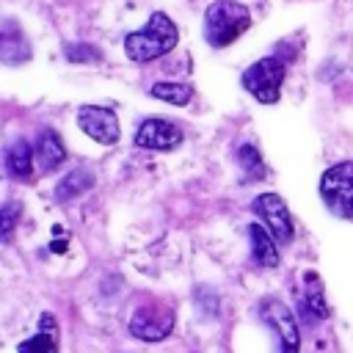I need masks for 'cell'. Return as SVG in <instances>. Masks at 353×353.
Here are the masks:
<instances>
[{
	"label": "cell",
	"mask_w": 353,
	"mask_h": 353,
	"mask_svg": "<svg viewBox=\"0 0 353 353\" xmlns=\"http://www.w3.org/2000/svg\"><path fill=\"white\" fill-rule=\"evenodd\" d=\"M248 243H251V256H254L256 265H262V268H276L279 265L276 240H273V234L265 226L251 223L248 226Z\"/></svg>",
	"instance_id": "cell-12"
},
{
	"label": "cell",
	"mask_w": 353,
	"mask_h": 353,
	"mask_svg": "<svg viewBox=\"0 0 353 353\" xmlns=\"http://www.w3.org/2000/svg\"><path fill=\"white\" fill-rule=\"evenodd\" d=\"M182 130L179 124L168 119H146L138 132H135V146L138 149H154V152H171L182 143Z\"/></svg>",
	"instance_id": "cell-9"
},
{
	"label": "cell",
	"mask_w": 353,
	"mask_h": 353,
	"mask_svg": "<svg viewBox=\"0 0 353 353\" xmlns=\"http://www.w3.org/2000/svg\"><path fill=\"white\" fill-rule=\"evenodd\" d=\"M251 207L262 218L265 229L273 234L276 243H281V245L292 243L295 226H292V215H290V210H287V204H284L281 196H276V193H259Z\"/></svg>",
	"instance_id": "cell-5"
},
{
	"label": "cell",
	"mask_w": 353,
	"mask_h": 353,
	"mask_svg": "<svg viewBox=\"0 0 353 353\" xmlns=\"http://www.w3.org/2000/svg\"><path fill=\"white\" fill-rule=\"evenodd\" d=\"M176 41H179V28L174 25V19L163 11H154L143 28L124 36V52L135 63H149V61L171 52L176 47Z\"/></svg>",
	"instance_id": "cell-1"
},
{
	"label": "cell",
	"mask_w": 353,
	"mask_h": 353,
	"mask_svg": "<svg viewBox=\"0 0 353 353\" xmlns=\"http://www.w3.org/2000/svg\"><path fill=\"white\" fill-rule=\"evenodd\" d=\"M174 328V312L154 303V306H141L130 317V334L143 339V342H160L171 334Z\"/></svg>",
	"instance_id": "cell-8"
},
{
	"label": "cell",
	"mask_w": 353,
	"mask_h": 353,
	"mask_svg": "<svg viewBox=\"0 0 353 353\" xmlns=\"http://www.w3.org/2000/svg\"><path fill=\"white\" fill-rule=\"evenodd\" d=\"M36 160H39V165H41L44 174L55 171V168L66 160V146H63V141H61V135H58L55 130L47 127V130L39 132V141H36Z\"/></svg>",
	"instance_id": "cell-11"
},
{
	"label": "cell",
	"mask_w": 353,
	"mask_h": 353,
	"mask_svg": "<svg viewBox=\"0 0 353 353\" xmlns=\"http://www.w3.org/2000/svg\"><path fill=\"white\" fill-rule=\"evenodd\" d=\"M320 199L339 218H353V163H336L320 176Z\"/></svg>",
	"instance_id": "cell-4"
},
{
	"label": "cell",
	"mask_w": 353,
	"mask_h": 353,
	"mask_svg": "<svg viewBox=\"0 0 353 353\" xmlns=\"http://www.w3.org/2000/svg\"><path fill=\"white\" fill-rule=\"evenodd\" d=\"M63 55L72 63H97V61H102V50L94 47V44H66Z\"/></svg>",
	"instance_id": "cell-20"
},
{
	"label": "cell",
	"mask_w": 353,
	"mask_h": 353,
	"mask_svg": "<svg viewBox=\"0 0 353 353\" xmlns=\"http://www.w3.org/2000/svg\"><path fill=\"white\" fill-rule=\"evenodd\" d=\"M94 182H97L94 171H88V168H72V171H66V176L55 185V199H58V201H72V199L83 196L85 190H91Z\"/></svg>",
	"instance_id": "cell-14"
},
{
	"label": "cell",
	"mask_w": 353,
	"mask_h": 353,
	"mask_svg": "<svg viewBox=\"0 0 353 353\" xmlns=\"http://www.w3.org/2000/svg\"><path fill=\"white\" fill-rule=\"evenodd\" d=\"M259 314L262 320L276 331L279 342H281V353H298L301 347V334H298V320L295 314L276 298H265L259 303Z\"/></svg>",
	"instance_id": "cell-7"
},
{
	"label": "cell",
	"mask_w": 353,
	"mask_h": 353,
	"mask_svg": "<svg viewBox=\"0 0 353 353\" xmlns=\"http://www.w3.org/2000/svg\"><path fill=\"white\" fill-rule=\"evenodd\" d=\"M149 94L160 102H171V105H188L193 99V85L190 83H182V80H163V83H154L149 88Z\"/></svg>",
	"instance_id": "cell-16"
},
{
	"label": "cell",
	"mask_w": 353,
	"mask_h": 353,
	"mask_svg": "<svg viewBox=\"0 0 353 353\" xmlns=\"http://www.w3.org/2000/svg\"><path fill=\"white\" fill-rule=\"evenodd\" d=\"M237 160L243 165L245 179H262L265 176V160H262V154H259V149L254 143H243L237 149Z\"/></svg>",
	"instance_id": "cell-18"
},
{
	"label": "cell",
	"mask_w": 353,
	"mask_h": 353,
	"mask_svg": "<svg viewBox=\"0 0 353 353\" xmlns=\"http://www.w3.org/2000/svg\"><path fill=\"white\" fill-rule=\"evenodd\" d=\"M77 127L102 146L119 143V135H121L116 110L102 108V105H80L77 108Z\"/></svg>",
	"instance_id": "cell-6"
},
{
	"label": "cell",
	"mask_w": 353,
	"mask_h": 353,
	"mask_svg": "<svg viewBox=\"0 0 353 353\" xmlns=\"http://www.w3.org/2000/svg\"><path fill=\"white\" fill-rule=\"evenodd\" d=\"M25 61H30V44L25 30L19 28L17 19L0 17V63L19 66Z\"/></svg>",
	"instance_id": "cell-10"
},
{
	"label": "cell",
	"mask_w": 353,
	"mask_h": 353,
	"mask_svg": "<svg viewBox=\"0 0 353 353\" xmlns=\"http://www.w3.org/2000/svg\"><path fill=\"white\" fill-rule=\"evenodd\" d=\"M66 245H69V240H52V245H50V251H55V254H61V251H66Z\"/></svg>",
	"instance_id": "cell-21"
},
{
	"label": "cell",
	"mask_w": 353,
	"mask_h": 353,
	"mask_svg": "<svg viewBox=\"0 0 353 353\" xmlns=\"http://www.w3.org/2000/svg\"><path fill=\"white\" fill-rule=\"evenodd\" d=\"M251 25V11L237 0H215L204 11V39L210 47H229Z\"/></svg>",
	"instance_id": "cell-2"
},
{
	"label": "cell",
	"mask_w": 353,
	"mask_h": 353,
	"mask_svg": "<svg viewBox=\"0 0 353 353\" xmlns=\"http://www.w3.org/2000/svg\"><path fill=\"white\" fill-rule=\"evenodd\" d=\"M19 218H22V204L19 201H6L3 207H0V243H8L11 240V234H14V229H17V223H19Z\"/></svg>",
	"instance_id": "cell-19"
},
{
	"label": "cell",
	"mask_w": 353,
	"mask_h": 353,
	"mask_svg": "<svg viewBox=\"0 0 353 353\" xmlns=\"http://www.w3.org/2000/svg\"><path fill=\"white\" fill-rule=\"evenodd\" d=\"M33 157H36V149L25 138L14 141L8 146V152H6V168H8V174L14 179H28L33 174Z\"/></svg>",
	"instance_id": "cell-13"
},
{
	"label": "cell",
	"mask_w": 353,
	"mask_h": 353,
	"mask_svg": "<svg viewBox=\"0 0 353 353\" xmlns=\"http://www.w3.org/2000/svg\"><path fill=\"white\" fill-rule=\"evenodd\" d=\"M303 281H306V295H303L306 314H309V317H314V320L328 317V306H325V298H323V284H320L317 273H306V276H303Z\"/></svg>",
	"instance_id": "cell-17"
},
{
	"label": "cell",
	"mask_w": 353,
	"mask_h": 353,
	"mask_svg": "<svg viewBox=\"0 0 353 353\" xmlns=\"http://www.w3.org/2000/svg\"><path fill=\"white\" fill-rule=\"evenodd\" d=\"M284 74H287V66L284 61L268 55V58H259L256 63H251L245 72H243V88L262 105H276L279 97H281V83H284Z\"/></svg>",
	"instance_id": "cell-3"
},
{
	"label": "cell",
	"mask_w": 353,
	"mask_h": 353,
	"mask_svg": "<svg viewBox=\"0 0 353 353\" xmlns=\"http://www.w3.org/2000/svg\"><path fill=\"white\" fill-rule=\"evenodd\" d=\"M41 331L19 345V353H55V320L52 314H41Z\"/></svg>",
	"instance_id": "cell-15"
}]
</instances>
